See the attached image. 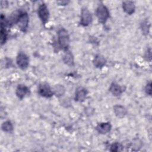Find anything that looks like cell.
<instances>
[{
    "label": "cell",
    "instance_id": "22",
    "mask_svg": "<svg viewBox=\"0 0 152 152\" xmlns=\"http://www.w3.org/2000/svg\"><path fill=\"white\" fill-rule=\"evenodd\" d=\"M8 5V2L7 1H2L1 2V8H6Z\"/></svg>",
    "mask_w": 152,
    "mask_h": 152
},
{
    "label": "cell",
    "instance_id": "14",
    "mask_svg": "<svg viewBox=\"0 0 152 152\" xmlns=\"http://www.w3.org/2000/svg\"><path fill=\"white\" fill-rule=\"evenodd\" d=\"M113 112L116 116L119 118H123L125 117L127 113L125 107L119 104H116L113 106Z\"/></svg>",
    "mask_w": 152,
    "mask_h": 152
},
{
    "label": "cell",
    "instance_id": "23",
    "mask_svg": "<svg viewBox=\"0 0 152 152\" xmlns=\"http://www.w3.org/2000/svg\"><path fill=\"white\" fill-rule=\"evenodd\" d=\"M69 2L68 1H58V3L61 5H66Z\"/></svg>",
    "mask_w": 152,
    "mask_h": 152
},
{
    "label": "cell",
    "instance_id": "19",
    "mask_svg": "<svg viewBox=\"0 0 152 152\" xmlns=\"http://www.w3.org/2000/svg\"><path fill=\"white\" fill-rule=\"evenodd\" d=\"M59 102L62 106L65 107H68L71 105L70 99L68 97H64V96L61 97L59 99Z\"/></svg>",
    "mask_w": 152,
    "mask_h": 152
},
{
    "label": "cell",
    "instance_id": "17",
    "mask_svg": "<svg viewBox=\"0 0 152 152\" xmlns=\"http://www.w3.org/2000/svg\"><path fill=\"white\" fill-rule=\"evenodd\" d=\"M1 129L6 132H11L13 131V125L10 121H6L1 125Z\"/></svg>",
    "mask_w": 152,
    "mask_h": 152
},
{
    "label": "cell",
    "instance_id": "3",
    "mask_svg": "<svg viewBox=\"0 0 152 152\" xmlns=\"http://www.w3.org/2000/svg\"><path fill=\"white\" fill-rule=\"evenodd\" d=\"M28 22L29 17L28 14L26 12L21 11L17 23L16 24H17L18 28L20 29L21 31H22L23 32H26L27 31L28 26Z\"/></svg>",
    "mask_w": 152,
    "mask_h": 152
},
{
    "label": "cell",
    "instance_id": "11",
    "mask_svg": "<svg viewBox=\"0 0 152 152\" xmlns=\"http://www.w3.org/2000/svg\"><path fill=\"white\" fill-rule=\"evenodd\" d=\"M112 126L109 122H102L96 126V130L100 134H106L110 132Z\"/></svg>",
    "mask_w": 152,
    "mask_h": 152
},
{
    "label": "cell",
    "instance_id": "1",
    "mask_svg": "<svg viewBox=\"0 0 152 152\" xmlns=\"http://www.w3.org/2000/svg\"><path fill=\"white\" fill-rule=\"evenodd\" d=\"M69 36L65 28H61L58 31V45L64 51L68 49L69 45Z\"/></svg>",
    "mask_w": 152,
    "mask_h": 152
},
{
    "label": "cell",
    "instance_id": "9",
    "mask_svg": "<svg viewBox=\"0 0 152 152\" xmlns=\"http://www.w3.org/2000/svg\"><path fill=\"white\" fill-rule=\"evenodd\" d=\"M122 6L124 12L128 15H131L135 12V6L133 1H124L122 2Z\"/></svg>",
    "mask_w": 152,
    "mask_h": 152
},
{
    "label": "cell",
    "instance_id": "13",
    "mask_svg": "<svg viewBox=\"0 0 152 152\" xmlns=\"http://www.w3.org/2000/svg\"><path fill=\"white\" fill-rule=\"evenodd\" d=\"M106 63V58L100 54H97L93 59L94 65L98 68H101L103 67Z\"/></svg>",
    "mask_w": 152,
    "mask_h": 152
},
{
    "label": "cell",
    "instance_id": "2",
    "mask_svg": "<svg viewBox=\"0 0 152 152\" xmlns=\"http://www.w3.org/2000/svg\"><path fill=\"white\" fill-rule=\"evenodd\" d=\"M96 15L99 23L104 24L109 17L108 8L103 4L99 5L96 11Z\"/></svg>",
    "mask_w": 152,
    "mask_h": 152
},
{
    "label": "cell",
    "instance_id": "21",
    "mask_svg": "<svg viewBox=\"0 0 152 152\" xmlns=\"http://www.w3.org/2000/svg\"><path fill=\"white\" fill-rule=\"evenodd\" d=\"M145 93L148 95L151 96V83L150 81L146 84L145 87Z\"/></svg>",
    "mask_w": 152,
    "mask_h": 152
},
{
    "label": "cell",
    "instance_id": "15",
    "mask_svg": "<svg viewBox=\"0 0 152 152\" xmlns=\"http://www.w3.org/2000/svg\"><path fill=\"white\" fill-rule=\"evenodd\" d=\"M53 94L58 97H61L65 94V88L61 84H55L52 88Z\"/></svg>",
    "mask_w": 152,
    "mask_h": 152
},
{
    "label": "cell",
    "instance_id": "20",
    "mask_svg": "<svg viewBox=\"0 0 152 152\" xmlns=\"http://www.w3.org/2000/svg\"><path fill=\"white\" fill-rule=\"evenodd\" d=\"M149 27H150V25L148 23V21L147 20L142 21V23L141 24V28L143 34H148V30H149Z\"/></svg>",
    "mask_w": 152,
    "mask_h": 152
},
{
    "label": "cell",
    "instance_id": "7",
    "mask_svg": "<svg viewBox=\"0 0 152 152\" xmlns=\"http://www.w3.org/2000/svg\"><path fill=\"white\" fill-rule=\"evenodd\" d=\"M16 62L18 66L21 69H26L27 68L29 65V59L26 54L23 52L18 53L17 58Z\"/></svg>",
    "mask_w": 152,
    "mask_h": 152
},
{
    "label": "cell",
    "instance_id": "4",
    "mask_svg": "<svg viewBox=\"0 0 152 152\" xmlns=\"http://www.w3.org/2000/svg\"><path fill=\"white\" fill-rule=\"evenodd\" d=\"M93 17L91 12L86 8H83L81 11L80 24L84 26H88L92 21Z\"/></svg>",
    "mask_w": 152,
    "mask_h": 152
},
{
    "label": "cell",
    "instance_id": "12",
    "mask_svg": "<svg viewBox=\"0 0 152 152\" xmlns=\"http://www.w3.org/2000/svg\"><path fill=\"white\" fill-rule=\"evenodd\" d=\"M62 60L65 64L68 66H73L74 65V58L72 53L68 49L65 50L62 56Z\"/></svg>",
    "mask_w": 152,
    "mask_h": 152
},
{
    "label": "cell",
    "instance_id": "16",
    "mask_svg": "<svg viewBox=\"0 0 152 152\" xmlns=\"http://www.w3.org/2000/svg\"><path fill=\"white\" fill-rule=\"evenodd\" d=\"M109 91L113 96H119L122 93L123 89L119 84L115 83H113L110 84V86L109 87Z\"/></svg>",
    "mask_w": 152,
    "mask_h": 152
},
{
    "label": "cell",
    "instance_id": "5",
    "mask_svg": "<svg viewBox=\"0 0 152 152\" xmlns=\"http://www.w3.org/2000/svg\"><path fill=\"white\" fill-rule=\"evenodd\" d=\"M38 93L45 98L51 97L53 95L52 88L46 83H42L39 85Z\"/></svg>",
    "mask_w": 152,
    "mask_h": 152
},
{
    "label": "cell",
    "instance_id": "10",
    "mask_svg": "<svg viewBox=\"0 0 152 152\" xmlns=\"http://www.w3.org/2000/svg\"><path fill=\"white\" fill-rule=\"evenodd\" d=\"M29 93L30 91L28 88L23 84L18 85L15 90V94L20 100H22L23 98H24L26 95L29 94Z\"/></svg>",
    "mask_w": 152,
    "mask_h": 152
},
{
    "label": "cell",
    "instance_id": "18",
    "mask_svg": "<svg viewBox=\"0 0 152 152\" xmlns=\"http://www.w3.org/2000/svg\"><path fill=\"white\" fill-rule=\"evenodd\" d=\"M123 145L119 143V142H114L112 144H111L110 147V151H113V152H118V151H121L123 150Z\"/></svg>",
    "mask_w": 152,
    "mask_h": 152
},
{
    "label": "cell",
    "instance_id": "8",
    "mask_svg": "<svg viewBox=\"0 0 152 152\" xmlns=\"http://www.w3.org/2000/svg\"><path fill=\"white\" fill-rule=\"evenodd\" d=\"M88 91L86 88L83 87H78L75 90V100L78 102H84L87 97Z\"/></svg>",
    "mask_w": 152,
    "mask_h": 152
},
{
    "label": "cell",
    "instance_id": "6",
    "mask_svg": "<svg viewBox=\"0 0 152 152\" xmlns=\"http://www.w3.org/2000/svg\"><path fill=\"white\" fill-rule=\"evenodd\" d=\"M37 14L42 23L45 24L48 22L49 18V12L48 7L45 4L43 3L39 6Z\"/></svg>",
    "mask_w": 152,
    "mask_h": 152
}]
</instances>
